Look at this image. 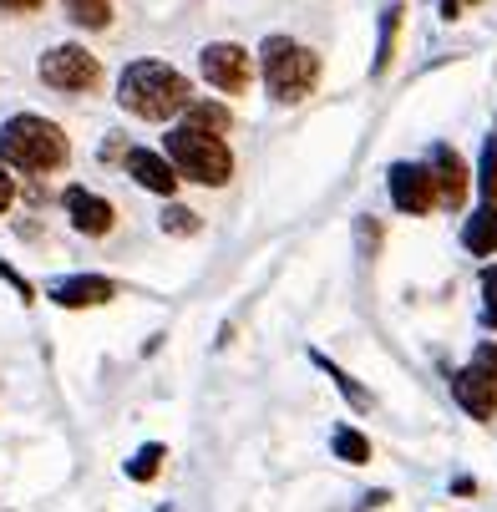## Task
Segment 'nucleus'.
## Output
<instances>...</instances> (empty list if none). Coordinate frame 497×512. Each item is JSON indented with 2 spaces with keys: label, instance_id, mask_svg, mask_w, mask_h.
I'll list each match as a JSON object with an SVG mask.
<instances>
[{
  "label": "nucleus",
  "instance_id": "obj_1",
  "mask_svg": "<svg viewBox=\"0 0 497 512\" xmlns=\"http://www.w3.org/2000/svg\"><path fill=\"white\" fill-rule=\"evenodd\" d=\"M117 102L142 117V122H168L178 117L193 97H188V82H183V71H173L168 61H132L122 71V82H117Z\"/></svg>",
  "mask_w": 497,
  "mask_h": 512
},
{
  "label": "nucleus",
  "instance_id": "obj_2",
  "mask_svg": "<svg viewBox=\"0 0 497 512\" xmlns=\"http://www.w3.org/2000/svg\"><path fill=\"white\" fill-rule=\"evenodd\" d=\"M0 163L6 168H21V173H51L66 163V137L56 122L36 117V112H21L0 127Z\"/></svg>",
  "mask_w": 497,
  "mask_h": 512
},
{
  "label": "nucleus",
  "instance_id": "obj_3",
  "mask_svg": "<svg viewBox=\"0 0 497 512\" xmlns=\"http://www.w3.org/2000/svg\"><path fill=\"white\" fill-rule=\"evenodd\" d=\"M264 56V82H269V97L274 102H305L320 82V56L290 36H269L259 46Z\"/></svg>",
  "mask_w": 497,
  "mask_h": 512
},
{
  "label": "nucleus",
  "instance_id": "obj_4",
  "mask_svg": "<svg viewBox=\"0 0 497 512\" xmlns=\"http://www.w3.org/2000/svg\"><path fill=\"white\" fill-rule=\"evenodd\" d=\"M173 168H178V178H188V183H203V188H224L229 183V173H234V158H229V148L213 132H198V127H173L168 132V153H163Z\"/></svg>",
  "mask_w": 497,
  "mask_h": 512
},
{
  "label": "nucleus",
  "instance_id": "obj_5",
  "mask_svg": "<svg viewBox=\"0 0 497 512\" xmlns=\"http://www.w3.org/2000/svg\"><path fill=\"white\" fill-rule=\"evenodd\" d=\"M97 77H102V66L82 46H56L41 56V82L56 92H87V87H97Z\"/></svg>",
  "mask_w": 497,
  "mask_h": 512
},
{
  "label": "nucleus",
  "instance_id": "obj_6",
  "mask_svg": "<svg viewBox=\"0 0 497 512\" xmlns=\"http://www.w3.org/2000/svg\"><path fill=\"white\" fill-rule=\"evenodd\" d=\"M198 66H203L208 87H219V92H244L249 77H254L249 51L234 46V41H213V46H203V51H198Z\"/></svg>",
  "mask_w": 497,
  "mask_h": 512
},
{
  "label": "nucleus",
  "instance_id": "obj_7",
  "mask_svg": "<svg viewBox=\"0 0 497 512\" xmlns=\"http://www.w3.org/2000/svg\"><path fill=\"white\" fill-rule=\"evenodd\" d=\"M391 203L401 213H432L437 203V178L426 163H396L391 168Z\"/></svg>",
  "mask_w": 497,
  "mask_h": 512
},
{
  "label": "nucleus",
  "instance_id": "obj_8",
  "mask_svg": "<svg viewBox=\"0 0 497 512\" xmlns=\"http://www.w3.org/2000/svg\"><path fill=\"white\" fill-rule=\"evenodd\" d=\"M112 295H117V284L102 279V274H71V279H56V284H51V300H56L61 310H97V305H107Z\"/></svg>",
  "mask_w": 497,
  "mask_h": 512
},
{
  "label": "nucleus",
  "instance_id": "obj_9",
  "mask_svg": "<svg viewBox=\"0 0 497 512\" xmlns=\"http://www.w3.org/2000/svg\"><path fill=\"white\" fill-rule=\"evenodd\" d=\"M452 396H457V406H462L467 416H477V421H492V411H497V386L477 371V365H467V371L452 376Z\"/></svg>",
  "mask_w": 497,
  "mask_h": 512
},
{
  "label": "nucleus",
  "instance_id": "obj_10",
  "mask_svg": "<svg viewBox=\"0 0 497 512\" xmlns=\"http://www.w3.org/2000/svg\"><path fill=\"white\" fill-rule=\"evenodd\" d=\"M127 173L148 188V193H163V198L178 188V168H173L163 153H148V148H132V153H127Z\"/></svg>",
  "mask_w": 497,
  "mask_h": 512
},
{
  "label": "nucleus",
  "instance_id": "obj_11",
  "mask_svg": "<svg viewBox=\"0 0 497 512\" xmlns=\"http://www.w3.org/2000/svg\"><path fill=\"white\" fill-rule=\"evenodd\" d=\"M66 213H71V224H77L82 234H107L112 229V203L87 193V188H66Z\"/></svg>",
  "mask_w": 497,
  "mask_h": 512
},
{
  "label": "nucleus",
  "instance_id": "obj_12",
  "mask_svg": "<svg viewBox=\"0 0 497 512\" xmlns=\"http://www.w3.org/2000/svg\"><path fill=\"white\" fill-rule=\"evenodd\" d=\"M426 168H432V178H437V198H442V203L457 208V203L467 198V163H462L452 148H437Z\"/></svg>",
  "mask_w": 497,
  "mask_h": 512
},
{
  "label": "nucleus",
  "instance_id": "obj_13",
  "mask_svg": "<svg viewBox=\"0 0 497 512\" xmlns=\"http://www.w3.org/2000/svg\"><path fill=\"white\" fill-rule=\"evenodd\" d=\"M462 244H467L472 254H497V203H487V208H477V213L467 218Z\"/></svg>",
  "mask_w": 497,
  "mask_h": 512
},
{
  "label": "nucleus",
  "instance_id": "obj_14",
  "mask_svg": "<svg viewBox=\"0 0 497 512\" xmlns=\"http://www.w3.org/2000/svg\"><path fill=\"white\" fill-rule=\"evenodd\" d=\"M66 16L87 31H102L112 21V0H66Z\"/></svg>",
  "mask_w": 497,
  "mask_h": 512
},
{
  "label": "nucleus",
  "instance_id": "obj_15",
  "mask_svg": "<svg viewBox=\"0 0 497 512\" xmlns=\"http://www.w3.org/2000/svg\"><path fill=\"white\" fill-rule=\"evenodd\" d=\"M183 112H188V127L213 132V137H219V132L229 127V107H219V102H188Z\"/></svg>",
  "mask_w": 497,
  "mask_h": 512
},
{
  "label": "nucleus",
  "instance_id": "obj_16",
  "mask_svg": "<svg viewBox=\"0 0 497 512\" xmlns=\"http://www.w3.org/2000/svg\"><path fill=\"white\" fill-rule=\"evenodd\" d=\"M330 447H335V457H340V462H371V442H366L361 431H350V426H335Z\"/></svg>",
  "mask_w": 497,
  "mask_h": 512
},
{
  "label": "nucleus",
  "instance_id": "obj_17",
  "mask_svg": "<svg viewBox=\"0 0 497 512\" xmlns=\"http://www.w3.org/2000/svg\"><path fill=\"white\" fill-rule=\"evenodd\" d=\"M158 462H163V447L148 442V447L127 462V477H132V482H153V477H158Z\"/></svg>",
  "mask_w": 497,
  "mask_h": 512
},
{
  "label": "nucleus",
  "instance_id": "obj_18",
  "mask_svg": "<svg viewBox=\"0 0 497 512\" xmlns=\"http://www.w3.org/2000/svg\"><path fill=\"white\" fill-rule=\"evenodd\" d=\"M477 183H482L487 203H497V137H487V148H482V168H477Z\"/></svg>",
  "mask_w": 497,
  "mask_h": 512
},
{
  "label": "nucleus",
  "instance_id": "obj_19",
  "mask_svg": "<svg viewBox=\"0 0 497 512\" xmlns=\"http://www.w3.org/2000/svg\"><path fill=\"white\" fill-rule=\"evenodd\" d=\"M396 21H401V6H391V11L381 16V46H376V71H386V66H391V46H396Z\"/></svg>",
  "mask_w": 497,
  "mask_h": 512
},
{
  "label": "nucleus",
  "instance_id": "obj_20",
  "mask_svg": "<svg viewBox=\"0 0 497 512\" xmlns=\"http://www.w3.org/2000/svg\"><path fill=\"white\" fill-rule=\"evenodd\" d=\"M163 229H168V234H198V213L168 203V208H163Z\"/></svg>",
  "mask_w": 497,
  "mask_h": 512
},
{
  "label": "nucleus",
  "instance_id": "obj_21",
  "mask_svg": "<svg viewBox=\"0 0 497 512\" xmlns=\"http://www.w3.org/2000/svg\"><path fill=\"white\" fill-rule=\"evenodd\" d=\"M482 315L497 330V269H482Z\"/></svg>",
  "mask_w": 497,
  "mask_h": 512
},
{
  "label": "nucleus",
  "instance_id": "obj_22",
  "mask_svg": "<svg viewBox=\"0 0 497 512\" xmlns=\"http://www.w3.org/2000/svg\"><path fill=\"white\" fill-rule=\"evenodd\" d=\"M472 365H477V371H482V376L497 386V345H482V350L472 355Z\"/></svg>",
  "mask_w": 497,
  "mask_h": 512
},
{
  "label": "nucleus",
  "instance_id": "obj_23",
  "mask_svg": "<svg viewBox=\"0 0 497 512\" xmlns=\"http://www.w3.org/2000/svg\"><path fill=\"white\" fill-rule=\"evenodd\" d=\"M11 198H16V183H11V173H6V163H0V213L11 208Z\"/></svg>",
  "mask_w": 497,
  "mask_h": 512
},
{
  "label": "nucleus",
  "instance_id": "obj_24",
  "mask_svg": "<svg viewBox=\"0 0 497 512\" xmlns=\"http://www.w3.org/2000/svg\"><path fill=\"white\" fill-rule=\"evenodd\" d=\"M0 6H6V11H36L41 0H0Z\"/></svg>",
  "mask_w": 497,
  "mask_h": 512
},
{
  "label": "nucleus",
  "instance_id": "obj_25",
  "mask_svg": "<svg viewBox=\"0 0 497 512\" xmlns=\"http://www.w3.org/2000/svg\"><path fill=\"white\" fill-rule=\"evenodd\" d=\"M457 11H462V0H442V16L447 21H457Z\"/></svg>",
  "mask_w": 497,
  "mask_h": 512
}]
</instances>
